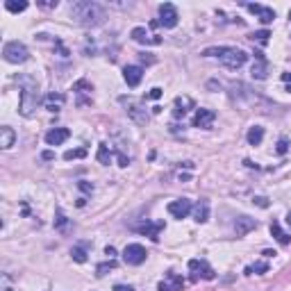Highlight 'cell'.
Returning <instances> with one entry per match:
<instances>
[{"mask_svg": "<svg viewBox=\"0 0 291 291\" xmlns=\"http://www.w3.org/2000/svg\"><path fill=\"white\" fill-rule=\"evenodd\" d=\"M137 230L152 241H159V232L164 230V221H144L141 225H137Z\"/></svg>", "mask_w": 291, "mask_h": 291, "instance_id": "cell-9", "label": "cell"}, {"mask_svg": "<svg viewBox=\"0 0 291 291\" xmlns=\"http://www.w3.org/2000/svg\"><path fill=\"white\" fill-rule=\"evenodd\" d=\"M246 7H248V9H250L252 14H257L259 21H262L264 25H266V23H273V19H275V12H273L271 7H264V5H252V2H250V5H246Z\"/></svg>", "mask_w": 291, "mask_h": 291, "instance_id": "cell-16", "label": "cell"}, {"mask_svg": "<svg viewBox=\"0 0 291 291\" xmlns=\"http://www.w3.org/2000/svg\"><path fill=\"white\" fill-rule=\"evenodd\" d=\"M182 287H185V280L180 278L178 273L168 271V273H166V280H162V282H159L157 289L159 291H182Z\"/></svg>", "mask_w": 291, "mask_h": 291, "instance_id": "cell-10", "label": "cell"}, {"mask_svg": "<svg viewBox=\"0 0 291 291\" xmlns=\"http://www.w3.org/2000/svg\"><path fill=\"white\" fill-rule=\"evenodd\" d=\"M16 82L23 86L19 112L23 114L25 119H30V116H34V109L39 107V86H37V82H34L32 78H25V75H19Z\"/></svg>", "mask_w": 291, "mask_h": 291, "instance_id": "cell-3", "label": "cell"}, {"mask_svg": "<svg viewBox=\"0 0 291 291\" xmlns=\"http://www.w3.org/2000/svg\"><path fill=\"white\" fill-rule=\"evenodd\" d=\"M146 257H148V252H146V248L141 244H127L125 250H123V259H125V264H130V266L144 264Z\"/></svg>", "mask_w": 291, "mask_h": 291, "instance_id": "cell-5", "label": "cell"}, {"mask_svg": "<svg viewBox=\"0 0 291 291\" xmlns=\"http://www.w3.org/2000/svg\"><path fill=\"white\" fill-rule=\"evenodd\" d=\"M41 157L50 162V159H55V152H53V150H43V155H41Z\"/></svg>", "mask_w": 291, "mask_h": 291, "instance_id": "cell-38", "label": "cell"}, {"mask_svg": "<svg viewBox=\"0 0 291 291\" xmlns=\"http://www.w3.org/2000/svg\"><path fill=\"white\" fill-rule=\"evenodd\" d=\"M82 157H86L84 148H73V150L64 152V159H66V162H71V159H82Z\"/></svg>", "mask_w": 291, "mask_h": 291, "instance_id": "cell-28", "label": "cell"}, {"mask_svg": "<svg viewBox=\"0 0 291 291\" xmlns=\"http://www.w3.org/2000/svg\"><path fill=\"white\" fill-rule=\"evenodd\" d=\"M189 105H193L191 98H175V109H173V116H175V119H185L187 112H189V109H185V107H189Z\"/></svg>", "mask_w": 291, "mask_h": 291, "instance_id": "cell-23", "label": "cell"}, {"mask_svg": "<svg viewBox=\"0 0 291 291\" xmlns=\"http://www.w3.org/2000/svg\"><path fill=\"white\" fill-rule=\"evenodd\" d=\"M189 271H191V280H214L216 278V273H214V269L209 264H207L205 259H191L189 262Z\"/></svg>", "mask_w": 291, "mask_h": 291, "instance_id": "cell-6", "label": "cell"}, {"mask_svg": "<svg viewBox=\"0 0 291 291\" xmlns=\"http://www.w3.org/2000/svg\"><path fill=\"white\" fill-rule=\"evenodd\" d=\"M130 37H132L134 41H139V43H150V46H159L162 43V37H148L146 34V27H134L132 32H130Z\"/></svg>", "mask_w": 291, "mask_h": 291, "instance_id": "cell-15", "label": "cell"}, {"mask_svg": "<svg viewBox=\"0 0 291 291\" xmlns=\"http://www.w3.org/2000/svg\"><path fill=\"white\" fill-rule=\"evenodd\" d=\"M178 9H175V5H171V2H162L159 5V25L164 27H175L178 25Z\"/></svg>", "mask_w": 291, "mask_h": 291, "instance_id": "cell-7", "label": "cell"}, {"mask_svg": "<svg viewBox=\"0 0 291 291\" xmlns=\"http://www.w3.org/2000/svg\"><path fill=\"white\" fill-rule=\"evenodd\" d=\"M112 269H116V262H114V259H109V262H103V264L96 266V275H98V278H103V275H107V271H112Z\"/></svg>", "mask_w": 291, "mask_h": 291, "instance_id": "cell-27", "label": "cell"}, {"mask_svg": "<svg viewBox=\"0 0 291 291\" xmlns=\"http://www.w3.org/2000/svg\"><path fill=\"white\" fill-rule=\"evenodd\" d=\"M41 7H57V2H39Z\"/></svg>", "mask_w": 291, "mask_h": 291, "instance_id": "cell-42", "label": "cell"}, {"mask_svg": "<svg viewBox=\"0 0 291 291\" xmlns=\"http://www.w3.org/2000/svg\"><path fill=\"white\" fill-rule=\"evenodd\" d=\"M98 162L100 164H109V162H112V152H109V146L107 144L98 146Z\"/></svg>", "mask_w": 291, "mask_h": 291, "instance_id": "cell-25", "label": "cell"}, {"mask_svg": "<svg viewBox=\"0 0 291 291\" xmlns=\"http://www.w3.org/2000/svg\"><path fill=\"white\" fill-rule=\"evenodd\" d=\"M257 55V62L252 64V78H257V80H264L266 78V73H269V64L264 62V57H262V53H255Z\"/></svg>", "mask_w": 291, "mask_h": 291, "instance_id": "cell-20", "label": "cell"}, {"mask_svg": "<svg viewBox=\"0 0 291 291\" xmlns=\"http://www.w3.org/2000/svg\"><path fill=\"white\" fill-rule=\"evenodd\" d=\"M266 271H269V264H266V262H255L252 266H248V269H246V273H248V275H250V273H266Z\"/></svg>", "mask_w": 291, "mask_h": 291, "instance_id": "cell-30", "label": "cell"}, {"mask_svg": "<svg viewBox=\"0 0 291 291\" xmlns=\"http://www.w3.org/2000/svg\"><path fill=\"white\" fill-rule=\"evenodd\" d=\"M80 189H84V191H93V187L89 182H80Z\"/></svg>", "mask_w": 291, "mask_h": 291, "instance_id": "cell-40", "label": "cell"}, {"mask_svg": "<svg viewBox=\"0 0 291 291\" xmlns=\"http://www.w3.org/2000/svg\"><path fill=\"white\" fill-rule=\"evenodd\" d=\"M287 91H291V84H289V86H287Z\"/></svg>", "mask_w": 291, "mask_h": 291, "instance_id": "cell-44", "label": "cell"}, {"mask_svg": "<svg viewBox=\"0 0 291 291\" xmlns=\"http://www.w3.org/2000/svg\"><path fill=\"white\" fill-rule=\"evenodd\" d=\"M289 21H291V12H289Z\"/></svg>", "mask_w": 291, "mask_h": 291, "instance_id": "cell-45", "label": "cell"}, {"mask_svg": "<svg viewBox=\"0 0 291 291\" xmlns=\"http://www.w3.org/2000/svg\"><path fill=\"white\" fill-rule=\"evenodd\" d=\"M105 255H107L109 259H114V257H116V248H114V246H107V248H105Z\"/></svg>", "mask_w": 291, "mask_h": 291, "instance_id": "cell-35", "label": "cell"}, {"mask_svg": "<svg viewBox=\"0 0 291 291\" xmlns=\"http://www.w3.org/2000/svg\"><path fill=\"white\" fill-rule=\"evenodd\" d=\"M121 103H125V105H127V112H130V116H132V119L137 121V123H148V116L139 114V109H141L139 103H134L132 98H125V96L121 98Z\"/></svg>", "mask_w": 291, "mask_h": 291, "instance_id": "cell-17", "label": "cell"}, {"mask_svg": "<svg viewBox=\"0 0 291 291\" xmlns=\"http://www.w3.org/2000/svg\"><path fill=\"white\" fill-rule=\"evenodd\" d=\"M287 223H289V225H291V212H289V216H287Z\"/></svg>", "mask_w": 291, "mask_h": 291, "instance_id": "cell-43", "label": "cell"}, {"mask_svg": "<svg viewBox=\"0 0 291 291\" xmlns=\"http://www.w3.org/2000/svg\"><path fill=\"white\" fill-rule=\"evenodd\" d=\"M168 214H171L173 218H187L189 214H191L193 205L189 198H180V200H173V203H168Z\"/></svg>", "mask_w": 291, "mask_h": 291, "instance_id": "cell-8", "label": "cell"}, {"mask_svg": "<svg viewBox=\"0 0 291 291\" xmlns=\"http://www.w3.org/2000/svg\"><path fill=\"white\" fill-rule=\"evenodd\" d=\"M5 7L9 9V12L19 14V12H25V9H27V2H25V0H21V2H16V0H7Z\"/></svg>", "mask_w": 291, "mask_h": 291, "instance_id": "cell-26", "label": "cell"}, {"mask_svg": "<svg viewBox=\"0 0 291 291\" xmlns=\"http://www.w3.org/2000/svg\"><path fill=\"white\" fill-rule=\"evenodd\" d=\"M2 57H5V62H9V64H23V62L30 60V50H27L21 41H9V43H5V48H2Z\"/></svg>", "mask_w": 291, "mask_h": 291, "instance_id": "cell-4", "label": "cell"}, {"mask_svg": "<svg viewBox=\"0 0 291 291\" xmlns=\"http://www.w3.org/2000/svg\"><path fill=\"white\" fill-rule=\"evenodd\" d=\"M257 228V221L250 216H239L237 223H234V232H237V237H246L250 230H255Z\"/></svg>", "mask_w": 291, "mask_h": 291, "instance_id": "cell-13", "label": "cell"}, {"mask_svg": "<svg viewBox=\"0 0 291 291\" xmlns=\"http://www.w3.org/2000/svg\"><path fill=\"white\" fill-rule=\"evenodd\" d=\"M269 37H271V32H269V30H259V32H252L250 34V39L252 41H259L262 46H266V43H269Z\"/></svg>", "mask_w": 291, "mask_h": 291, "instance_id": "cell-29", "label": "cell"}, {"mask_svg": "<svg viewBox=\"0 0 291 291\" xmlns=\"http://www.w3.org/2000/svg\"><path fill=\"white\" fill-rule=\"evenodd\" d=\"M203 57H218L221 64L230 71H237L246 64L248 55L241 50V48H232V46H216V48H205L203 50Z\"/></svg>", "mask_w": 291, "mask_h": 291, "instance_id": "cell-2", "label": "cell"}, {"mask_svg": "<svg viewBox=\"0 0 291 291\" xmlns=\"http://www.w3.org/2000/svg\"><path fill=\"white\" fill-rule=\"evenodd\" d=\"M193 221L196 223H205L207 218H209V203L207 200H200V203H196L193 205Z\"/></svg>", "mask_w": 291, "mask_h": 291, "instance_id": "cell-18", "label": "cell"}, {"mask_svg": "<svg viewBox=\"0 0 291 291\" xmlns=\"http://www.w3.org/2000/svg\"><path fill=\"white\" fill-rule=\"evenodd\" d=\"M55 228H57V230H62V232H66V228H68V218L64 216L62 212H57V218H55Z\"/></svg>", "mask_w": 291, "mask_h": 291, "instance_id": "cell-31", "label": "cell"}, {"mask_svg": "<svg viewBox=\"0 0 291 291\" xmlns=\"http://www.w3.org/2000/svg\"><path fill=\"white\" fill-rule=\"evenodd\" d=\"M71 16L78 21L80 25L84 27H96V25H103L107 19L105 14V7L93 2V0H78L71 5Z\"/></svg>", "mask_w": 291, "mask_h": 291, "instance_id": "cell-1", "label": "cell"}, {"mask_svg": "<svg viewBox=\"0 0 291 291\" xmlns=\"http://www.w3.org/2000/svg\"><path fill=\"white\" fill-rule=\"evenodd\" d=\"M5 291H12V289H5Z\"/></svg>", "mask_w": 291, "mask_h": 291, "instance_id": "cell-46", "label": "cell"}, {"mask_svg": "<svg viewBox=\"0 0 291 291\" xmlns=\"http://www.w3.org/2000/svg\"><path fill=\"white\" fill-rule=\"evenodd\" d=\"M282 80H285V82H289V84H291V73H282Z\"/></svg>", "mask_w": 291, "mask_h": 291, "instance_id": "cell-41", "label": "cell"}, {"mask_svg": "<svg viewBox=\"0 0 291 291\" xmlns=\"http://www.w3.org/2000/svg\"><path fill=\"white\" fill-rule=\"evenodd\" d=\"M62 105H64V96L62 93H50L46 98V109L48 112H60Z\"/></svg>", "mask_w": 291, "mask_h": 291, "instance_id": "cell-22", "label": "cell"}, {"mask_svg": "<svg viewBox=\"0 0 291 291\" xmlns=\"http://www.w3.org/2000/svg\"><path fill=\"white\" fill-rule=\"evenodd\" d=\"M148 98H152V100L162 98V89H159V86H155V89H150V93H148Z\"/></svg>", "mask_w": 291, "mask_h": 291, "instance_id": "cell-34", "label": "cell"}, {"mask_svg": "<svg viewBox=\"0 0 291 291\" xmlns=\"http://www.w3.org/2000/svg\"><path fill=\"white\" fill-rule=\"evenodd\" d=\"M255 203H257L259 207H269V200H266V198H262V196H259V198H255Z\"/></svg>", "mask_w": 291, "mask_h": 291, "instance_id": "cell-39", "label": "cell"}, {"mask_svg": "<svg viewBox=\"0 0 291 291\" xmlns=\"http://www.w3.org/2000/svg\"><path fill=\"white\" fill-rule=\"evenodd\" d=\"M271 234H273L275 239H278V241H280L282 246H289V244H291V237L287 234L285 230H282V228H280L278 221H273V223H271Z\"/></svg>", "mask_w": 291, "mask_h": 291, "instance_id": "cell-24", "label": "cell"}, {"mask_svg": "<svg viewBox=\"0 0 291 291\" xmlns=\"http://www.w3.org/2000/svg\"><path fill=\"white\" fill-rule=\"evenodd\" d=\"M246 139H248V144L250 146H259L262 144V139H264V127L252 125L250 130H248V134H246Z\"/></svg>", "mask_w": 291, "mask_h": 291, "instance_id": "cell-21", "label": "cell"}, {"mask_svg": "<svg viewBox=\"0 0 291 291\" xmlns=\"http://www.w3.org/2000/svg\"><path fill=\"white\" fill-rule=\"evenodd\" d=\"M123 78H125V82H127V86H139V82H141V78H144V68L141 66H125L123 68Z\"/></svg>", "mask_w": 291, "mask_h": 291, "instance_id": "cell-14", "label": "cell"}, {"mask_svg": "<svg viewBox=\"0 0 291 291\" xmlns=\"http://www.w3.org/2000/svg\"><path fill=\"white\" fill-rule=\"evenodd\" d=\"M14 141H16V134H14L12 127L9 125L0 127V148H2V150H9L14 146Z\"/></svg>", "mask_w": 291, "mask_h": 291, "instance_id": "cell-19", "label": "cell"}, {"mask_svg": "<svg viewBox=\"0 0 291 291\" xmlns=\"http://www.w3.org/2000/svg\"><path fill=\"white\" fill-rule=\"evenodd\" d=\"M275 150H278V155H285V152L289 150V141H287L285 137H282V139L278 141V148H275Z\"/></svg>", "mask_w": 291, "mask_h": 291, "instance_id": "cell-33", "label": "cell"}, {"mask_svg": "<svg viewBox=\"0 0 291 291\" xmlns=\"http://www.w3.org/2000/svg\"><path fill=\"white\" fill-rule=\"evenodd\" d=\"M71 255H73V259H75V262H80V264H84V262H86V252L82 250V248H73Z\"/></svg>", "mask_w": 291, "mask_h": 291, "instance_id": "cell-32", "label": "cell"}, {"mask_svg": "<svg viewBox=\"0 0 291 291\" xmlns=\"http://www.w3.org/2000/svg\"><path fill=\"white\" fill-rule=\"evenodd\" d=\"M114 291H134V287H130V285H116V287H114Z\"/></svg>", "mask_w": 291, "mask_h": 291, "instance_id": "cell-36", "label": "cell"}, {"mask_svg": "<svg viewBox=\"0 0 291 291\" xmlns=\"http://www.w3.org/2000/svg\"><path fill=\"white\" fill-rule=\"evenodd\" d=\"M214 119H216V114L212 109H205V107H200L196 116H193V127H212Z\"/></svg>", "mask_w": 291, "mask_h": 291, "instance_id": "cell-12", "label": "cell"}, {"mask_svg": "<svg viewBox=\"0 0 291 291\" xmlns=\"http://www.w3.org/2000/svg\"><path fill=\"white\" fill-rule=\"evenodd\" d=\"M71 137V130L68 127H53L46 132V144L48 146H62L64 141Z\"/></svg>", "mask_w": 291, "mask_h": 291, "instance_id": "cell-11", "label": "cell"}, {"mask_svg": "<svg viewBox=\"0 0 291 291\" xmlns=\"http://www.w3.org/2000/svg\"><path fill=\"white\" fill-rule=\"evenodd\" d=\"M127 162H130V159H127L123 152H119V166H127Z\"/></svg>", "mask_w": 291, "mask_h": 291, "instance_id": "cell-37", "label": "cell"}]
</instances>
